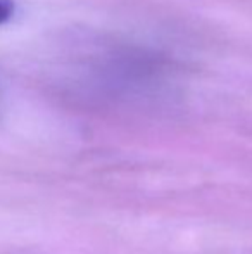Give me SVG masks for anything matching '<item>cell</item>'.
I'll list each match as a JSON object with an SVG mask.
<instances>
[{
  "mask_svg": "<svg viewBox=\"0 0 252 254\" xmlns=\"http://www.w3.org/2000/svg\"><path fill=\"white\" fill-rule=\"evenodd\" d=\"M14 14V0H0V24L9 21Z\"/></svg>",
  "mask_w": 252,
  "mask_h": 254,
  "instance_id": "cell-1",
  "label": "cell"
}]
</instances>
